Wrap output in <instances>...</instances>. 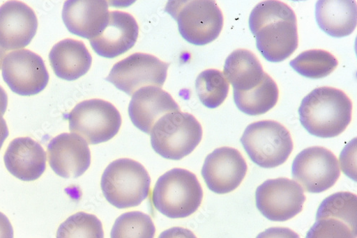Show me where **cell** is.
<instances>
[{
	"label": "cell",
	"mask_w": 357,
	"mask_h": 238,
	"mask_svg": "<svg viewBox=\"0 0 357 238\" xmlns=\"http://www.w3.org/2000/svg\"><path fill=\"white\" fill-rule=\"evenodd\" d=\"M249 24L257 47L267 61L283 62L298 47L296 15L282 2L259 3L250 14Z\"/></svg>",
	"instance_id": "obj_1"
},
{
	"label": "cell",
	"mask_w": 357,
	"mask_h": 238,
	"mask_svg": "<svg viewBox=\"0 0 357 238\" xmlns=\"http://www.w3.org/2000/svg\"><path fill=\"white\" fill-rule=\"evenodd\" d=\"M352 103L340 89L323 86L305 97L299 109L300 120L312 136L326 138L342 134L351 121Z\"/></svg>",
	"instance_id": "obj_2"
},
{
	"label": "cell",
	"mask_w": 357,
	"mask_h": 238,
	"mask_svg": "<svg viewBox=\"0 0 357 238\" xmlns=\"http://www.w3.org/2000/svg\"><path fill=\"white\" fill-rule=\"evenodd\" d=\"M152 198L156 209L162 215L173 219H185L198 210L203 190L194 173L174 168L159 177Z\"/></svg>",
	"instance_id": "obj_3"
},
{
	"label": "cell",
	"mask_w": 357,
	"mask_h": 238,
	"mask_svg": "<svg viewBox=\"0 0 357 238\" xmlns=\"http://www.w3.org/2000/svg\"><path fill=\"white\" fill-rule=\"evenodd\" d=\"M165 12L176 21L178 32L192 45L210 44L222 31L223 14L211 0L169 1Z\"/></svg>",
	"instance_id": "obj_4"
},
{
	"label": "cell",
	"mask_w": 357,
	"mask_h": 238,
	"mask_svg": "<svg viewBox=\"0 0 357 238\" xmlns=\"http://www.w3.org/2000/svg\"><path fill=\"white\" fill-rule=\"evenodd\" d=\"M151 178L145 168L130 159L112 162L105 170L101 188L107 200L119 209L136 207L150 194Z\"/></svg>",
	"instance_id": "obj_5"
},
{
	"label": "cell",
	"mask_w": 357,
	"mask_h": 238,
	"mask_svg": "<svg viewBox=\"0 0 357 238\" xmlns=\"http://www.w3.org/2000/svg\"><path fill=\"white\" fill-rule=\"evenodd\" d=\"M202 128L196 118L181 111L161 117L153 127L151 144L154 151L169 160H181L195 150L202 138Z\"/></svg>",
	"instance_id": "obj_6"
},
{
	"label": "cell",
	"mask_w": 357,
	"mask_h": 238,
	"mask_svg": "<svg viewBox=\"0 0 357 238\" xmlns=\"http://www.w3.org/2000/svg\"><path fill=\"white\" fill-rule=\"evenodd\" d=\"M241 143L251 160L264 168H273L284 164L293 151L289 131L275 121H260L250 125Z\"/></svg>",
	"instance_id": "obj_7"
},
{
	"label": "cell",
	"mask_w": 357,
	"mask_h": 238,
	"mask_svg": "<svg viewBox=\"0 0 357 238\" xmlns=\"http://www.w3.org/2000/svg\"><path fill=\"white\" fill-rule=\"evenodd\" d=\"M70 130L83 138L88 144L109 141L120 131L121 113L111 103L102 100L80 102L68 116Z\"/></svg>",
	"instance_id": "obj_8"
},
{
	"label": "cell",
	"mask_w": 357,
	"mask_h": 238,
	"mask_svg": "<svg viewBox=\"0 0 357 238\" xmlns=\"http://www.w3.org/2000/svg\"><path fill=\"white\" fill-rule=\"evenodd\" d=\"M169 65L152 54L135 53L115 64L106 80L132 96L142 87L162 88Z\"/></svg>",
	"instance_id": "obj_9"
},
{
	"label": "cell",
	"mask_w": 357,
	"mask_h": 238,
	"mask_svg": "<svg viewBox=\"0 0 357 238\" xmlns=\"http://www.w3.org/2000/svg\"><path fill=\"white\" fill-rule=\"evenodd\" d=\"M291 173L294 180L303 190L320 193L331 189L340 176L335 155L324 147H310L294 159Z\"/></svg>",
	"instance_id": "obj_10"
},
{
	"label": "cell",
	"mask_w": 357,
	"mask_h": 238,
	"mask_svg": "<svg viewBox=\"0 0 357 238\" xmlns=\"http://www.w3.org/2000/svg\"><path fill=\"white\" fill-rule=\"evenodd\" d=\"M255 196L259 212L268 220L277 222L301 214L306 201L302 187L286 177L266 181L257 188Z\"/></svg>",
	"instance_id": "obj_11"
},
{
	"label": "cell",
	"mask_w": 357,
	"mask_h": 238,
	"mask_svg": "<svg viewBox=\"0 0 357 238\" xmlns=\"http://www.w3.org/2000/svg\"><path fill=\"white\" fill-rule=\"evenodd\" d=\"M3 77L11 90L24 97L34 96L46 88L50 75L43 58L28 49L13 51L6 56Z\"/></svg>",
	"instance_id": "obj_12"
},
{
	"label": "cell",
	"mask_w": 357,
	"mask_h": 238,
	"mask_svg": "<svg viewBox=\"0 0 357 238\" xmlns=\"http://www.w3.org/2000/svg\"><path fill=\"white\" fill-rule=\"evenodd\" d=\"M247 171V163L239 151L221 147L206 157L202 175L208 189L218 194H226L241 186Z\"/></svg>",
	"instance_id": "obj_13"
},
{
	"label": "cell",
	"mask_w": 357,
	"mask_h": 238,
	"mask_svg": "<svg viewBox=\"0 0 357 238\" xmlns=\"http://www.w3.org/2000/svg\"><path fill=\"white\" fill-rule=\"evenodd\" d=\"M47 154L52 170L65 178L78 177L91 166V154L88 143L73 133L59 134L52 139Z\"/></svg>",
	"instance_id": "obj_14"
},
{
	"label": "cell",
	"mask_w": 357,
	"mask_h": 238,
	"mask_svg": "<svg viewBox=\"0 0 357 238\" xmlns=\"http://www.w3.org/2000/svg\"><path fill=\"white\" fill-rule=\"evenodd\" d=\"M38 20L34 10L20 1H9L0 7V46L6 51L28 46L35 38Z\"/></svg>",
	"instance_id": "obj_15"
},
{
	"label": "cell",
	"mask_w": 357,
	"mask_h": 238,
	"mask_svg": "<svg viewBox=\"0 0 357 238\" xmlns=\"http://www.w3.org/2000/svg\"><path fill=\"white\" fill-rule=\"evenodd\" d=\"M138 35L139 26L132 15L112 11L102 31L89 42L99 56L112 58L132 49Z\"/></svg>",
	"instance_id": "obj_16"
},
{
	"label": "cell",
	"mask_w": 357,
	"mask_h": 238,
	"mask_svg": "<svg viewBox=\"0 0 357 238\" xmlns=\"http://www.w3.org/2000/svg\"><path fill=\"white\" fill-rule=\"evenodd\" d=\"M181 111L172 96L157 86H145L133 95L128 112L132 124L151 134L155 123L167 113Z\"/></svg>",
	"instance_id": "obj_17"
},
{
	"label": "cell",
	"mask_w": 357,
	"mask_h": 238,
	"mask_svg": "<svg viewBox=\"0 0 357 238\" xmlns=\"http://www.w3.org/2000/svg\"><path fill=\"white\" fill-rule=\"evenodd\" d=\"M108 16V3L104 0H68L63 10L69 32L89 40L102 31Z\"/></svg>",
	"instance_id": "obj_18"
},
{
	"label": "cell",
	"mask_w": 357,
	"mask_h": 238,
	"mask_svg": "<svg viewBox=\"0 0 357 238\" xmlns=\"http://www.w3.org/2000/svg\"><path fill=\"white\" fill-rule=\"evenodd\" d=\"M8 170L22 182H34L46 170L47 154L43 146L29 137L15 138L4 156Z\"/></svg>",
	"instance_id": "obj_19"
},
{
	"label": "cell",
	"mask_w": 357,
	"mask_h": 238,
	"mask_svg": "<svg viewBox=\"0 0 357 238\" xmlns=\"http://www.w3.org/2000/svg\"><path fill=\"white\" fill-rule=\"evenodd\" d=\"M49 58L56 76L67 81H74L85 75L93 62L84 44L73 39L56 43L52 48Z\"/></svg>",
	"instance_id": "obj_20"
},
{
	"label": "cell",
	"mask_w": 357,
	"mask_h": 238,
	"mask_svg": "<svg viewBox=\"0 0 357 238\" xmlns=\"http://www.w3.org/2000/svg\"><path fill=\"white\" fill-rule=\"evenodd\" d=\"M315 16L319 26L327 35L335 38L349 36L356 27V2L321 0L316 4Z\"/></svg>",
	"instance_id": "obj_21"
},
{
	"label": "cell",
	"mask_w": 357,
	"mask_h": 238,
	"mask_svg": "<svg viewBox=\"0 0 357 238\" xmlns=\"http://www.w3.org/2000/svg\"><path fill=\"white\" fill-rule=\"evenodd\" d=\"M223 74L234 90L248 92L261 82L265 72L255 54L241 49L227 58Z\"/></svg>",
	"instance_id": "obj_22"
},
{
	"label": "cell",
	"mask_w": 357,
	"mask_h": 238,
	"mask_svg": "<svg viewBox=\"0 0 357 238\" xmlns=\"http://www.w3.org/2000/svg\"><path fill=\"white\" fill-rule=\"evenodd\" d=\"M278 99V86L266 73L261 82L251 90H234V100L236 107L250 116H259L269 111L275 106Z\"/></svg>",
	"instance_id": "obj_23"
},
{
	"label": "cell",
	"mask_w": 357,
	"mask_h": 238,
	"mask_svg": "<svg viewBox=\"0 0 357 238\" xmlns=\"http://www.w3.org/2000/svg\"><path fill=\"white\" fill-rule=\"evenodd\" d=\"M290 66L305 77L322 79L335 71L338 66V61L329 51L312 49L297 56L290 62Z\"/></svg>",
	"instance_id": "obj_24"
},
{
	"label": "cell",
	"mask_w": 357,
	"mask_h": 238,
	"mask_svg": "<svg viewBox=\"0 0 357 238\" xmlns=\"http://www.w3.org/2000/svg\"><path fill=\"white\" fill-rule=\"evenodd\" d=\"M195 87L200 102L209 109L222 105L229 90V84L224 74L217 70H206L200 73Z\"/></svg>",
	"instance_id": "obj_25"
},
{
	"label": "cell",
	"mask_w": 357,
	"mask_h": 238,
	"mask_svg": "<svg viewBox=\"0 0 357 238\" xmlns=\"http://www.w3.org/2000/svg\"><path fill=\"white\" fill-rule=\"evenodd\" d=\"M155 224L150 216L139 212L118 217L111 231V238H154Z\"/></svg>",
	"instance_id": "obj_26"
},
{
	"label": "cell",
	"mask_w": 357,
	"mask_h": 238,
	"mask_svg": "<svg viewBox=\"0 0 357 238\" xmlns=\"http://www.w3.org/2000/svg\"><path fill=\"white\" fill-rule=\"evenodd\" d=\"M356 196L350 192H339L327 197L321 202L316 219L335 217L356 230Z\"/></svg>",
	"instance_id": "obj_27"
},
{
	"label": "cell",
	"mask_w": 357,
	"mask_h": 238,
	"mask_svg": "<svg viewBox=\"0 0 357 238\" xmlns=\"http://www.w3.org/2000/svg\"><path fill=\"white\" fill-rule=\"evenodd\" d=\"M56 238H104V230L96 216L79 212L59 225Z\"/></svg>",
	"instance_id": "obj_28"
},
{
	"label": "cell",
	"mask_w": 357,
	"mask_h": 238,
	"mask_svg": "<svg viewBox=\"0 0 357 238\" xmlns=\"http://www.w3.org/2000/svg\"><path fill=\"white\" fill-rule=\"evenodd\" d=\"M306 238H356V230L340 219L326 216L316 219Z\"/></svg>",
	"instance_id": "obj_29"
},
{
	"label": "cell",
	"mask_w": 357,
	"mask_h": 238,
	"mask_svg": "<svg viewBox=\"0 0 357 238\" xmlns=\"http://www.w3.org/2000/svg\"><path fill=\"white\" fill-rule=\"evenodd\" d=\"M256 238H301L299 235L287 228L275 227L266 229Z\"/></svg>",
	"instance_id": "obj_30"
},
{
	"label": "cell",
	"mask_w": 357,
	"mask_h": 238,
	"mask_svg": "<svg viewBox=\"0 0 357 238\" xmlns=\"http://www.w3.org/2000/svg\"><path fill=\"white\" fill-rule=\"evenodd\" d=\"M158 238H197L190 230L174 227L162 232Z\"/></svg>",
	"instance_id": "obj_31"
},
{
	"label": "cell",
	"mask_w": 357,
	"mask_h": 238,
	"mask_svg": "<svg viewBox=\"0 0 357 238\" xmlns=\"http://www.w3.org/2000/svg\"><path fill=\"white\" fill-rule=\"evenodd\" d=\"M0 238H14V230L8 218L0 212Z\"/></svg>",
	"instance_id": "obj_32"
},
{
	"label": "cell",
	"mask_w": 357,
	"mask_h": 238,
	"mask_svg": "<svg viewBox=\"0 0 357 238\" xmlns=\"http://www.w3.org/2000/svg\"><path fill=\"white\" fill-rule=\"evenodd\" d=\"M9 136V130L7 123L2 115H0V150L3 145L5 141Z\"/></svg>",
	"instance_id": "obj_33"
},
{
	"label": "cell",
	"mask_w": 357,
	"mask_h": 238,
	"mask_svg": "<svg viewBox=\"0 0 357 238\" xmlns=\"http://www.w3.org/2000/svg\"><path fill=\"white\" fill-rule=\"evenodd\" d=\"M8 104V97L5 89L0 86V115H5Z\"/></svg>",
	"instance_id": "obj_34"
},
{
	"label": "cell",
	"mask_w": 357,
	"mask_h": 238,
	"mask_svg": "<svg viewBox=\"0 0 357 238\" xmlns=\"http://www.w3.org/2000/svg\"><path fill=\"white\" fill-rule=\"evenodd\" d=\"M6 55L7 51L0 46V69L2 68L3 63Z\"/></svg>",
	"instance_id": "obj_35"
}]
</instances>
